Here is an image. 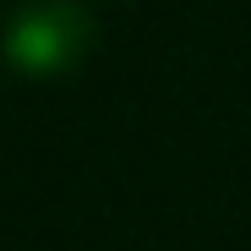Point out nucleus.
<instances>
[{"label":"nucleus","instance_id":"f257e3e1","mask_svg":"<svg viewBox=\"0 0 251 251\" xmlns=\"http://www.w3.org/2000/svg\"><path fill=\"white\" fill-rule=\"evenodd\" d=\"M93 44V17L76 0H22L6 17V38L0 50L6 60L27 76H55L71 71Z\"/></svg>","mask_w":251,"mask_h":251}]
</instances>
